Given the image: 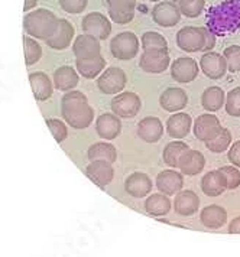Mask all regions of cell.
I'll list each match as a JSON object with an SVG mask.
<instances>
[{"mask_svg":"<svg viewBox=\"0 0 240 257\" xmlns=\"http://www.w3.org/2000/svg\"><path fill=\"white\" fill-rule=\"evenodd\" d=\"M149 2H161V0H149Z\"/></svg>","mask_w":240,"mask_h":257,"instance_id":"cell-48","label":"cell"},{"mask_svg":"<svg viewBox=\"0 0 240 257\" xmlns=\"http://www.w3.org/2000/svg\"><path fill=\"white\" fill-rule=\"evenodd\" d=\"M46 126L49 127L52 136H54V139H55L58 143H61V142H64L67 139V136H68V128L65 126V123H62L61 120H58V118H48V120H46Z\"/></svg>","mask_w":240,"mask_h":257,"instance_id":"cell-40","label":"cell"},{"mask_svg":"<svg viewBox=\"0 0 240 257\" xmlns=\"http://www.w3.org/2000/svg\"><path fill=\"white\" fill-rule=\"evenodd\" d=\"M110 51L115 58L122 61L135 58L139 52V39L133 32H120L112 39Z\"/></svg>","mask_w":240,"mask_h":257,"instance_id":"cell-4","label":"cell"},{"mask_svg":"<svg viewBox=\"0 0 240 257\" xmlns=\"http://www.w3.org/2000/svg\"><path fill=\"white\" fill-rule=\"evenodd\" d=\"M171 2H174V3H178L180 0H171Z\"/></svg>","mask_w":240,"mask_h":257,"instance_id":"cell-47","label":"cell"},{"mask_svg":"<svg viewBox=\"0 0 240 257\" xmlns=\"http://www.w3.org/2000/svg\"><path fill=\"white\" fill-rule=\"evenodd\" d=\"M54 82H55V88H58V90L69 91V90L77 87V84H78V74L69 65L59 67L55 71V74H54Z\"/></svg>","mask_w":240,"mask_h":257,"instance_id":"cell-29","label":"cell"},{"mask_svg":"<svg viewBox=\"0 0 240 257\" xmlns=\"http://www.w3.org/2000/svg\"><path fill=\"white\" fill-rule=\"evenodd\" d=\"M206 143V148L208 151L214 153H221L224 151L229 149V146L231 145V133H230L229 128L221 127V130L218 132L217 135L210 139V141L204 142Z\"/></svg>","mask_w":240,"mask_h":257,"instance_id":"cell-34","label":"cell"},{"mask_svg":"<svg viewBox=\"0 0 240 257\" xmlns=\"http://www.w3.org/2000/svg\"><path fill=\"white\" fill-rule=\"evenodd\" d=\"M89 159L90 161H107V162L113 164L117 159V152L112 143H106V142L94 143L89 149Z\"/></svg>","mask_w":240,"mask_h":257,"instance_id":"cell-32","label":"cell"},{"mask_svg":"<svg viewBox=\"0 0 240 257\" xmlns=\"http://www.w3.org/2000/svg\"><path fill=\"white\" fill-rule=\"evenodd\" d=\"M36 5H38V0H25L23 11H25V12H28V11H31V9L36 8Z\"/></svg>","mask_w":240,"mask_h":257,"instance_id":"cell-46","label":"cell"},{"mask_svg":"<svg viewBox=\"0 0 240 257\" xmlns=\"http://www.w3.org/2000/svg\"><path fill=\"white\" fill-rule=\"evenodd\" d=\"M224 105H226V111L229 116L240 117V87L229 91L224 100Z\"/></svg>","mask_w":240,"mask_h":257,"instance_id":"cell-38","label":"cell"},{"mask_svg":"<svg viewBox=\"0 0 240 257\" xmlns=\"http://www.w3.org/2000/svg\"><path fill=\"white\" fill-rule=\"evenodd\" d=\"M171 207L172 202L165 194H152L145 202V210L152 217L167 215L171 210Z\"/></svg>","mask_w":240,"mask_h":257,"instance_id":"cell-30","label":"cell"},{"mask_svg":"<svg viewBox=\"0 0 240 257\" xmlns=\"http://www.w3.org/2000/svg\"><path fill=\"white\" fill-rule=\"evenodd\" d=\"M177 5L180 8L181 15L190 18V19H194V18H198L204 11L206 0H180Z\"/></svg>","mask_w":240,"mask_h":257,"instance_id":"cell-36","label":"cell"},{"mask_svg":"<svg viewBox=\"0 0 240 257\" xmlns=\"http://www.w3.org/2000/svg\"><path fill=\"white\" fill-rule=\"evenodd\" d=\"M203 34H204V47H203V51L207 52V51H211L213 48L216 47V35L211 29L208 28H201Z\"/></svg>","mask_w":240,"mask_h":257,"instance_id":"cell-44","label":"cell"},{"mask_svg":"<svg viewBox=\"0 0 240 257\" xmlns=\"http://www.w3.org/2000/svg\"><path fill=\"white\" fill-rule=\"evenodd\" d=\"M72 36H74V26L65 19H58L55 31L52 32V35L46 38L45 42L49 48L62 51L71 45Z\"/></svg>","mask_w":240,"mask_h":257,"instance_id":"cell-14","label":"cell"},{"mask_svg":"<svg viewBox=\"0 0 240 257\" xmlns=\"http://www.w3.org/2000/svg\"><path fill=\"white\" fill-rule=\"evenodd\" d=\"M110 19L119 25H126L133 21L136 0H110L107 2Z\"/></svg>","mask_w":240,"mask_h":257,"instance_id":"cell-11","label":"cell"},{"mask_svg":"<svg viewBox=\"0 0 240 257\" xmlns=\"http://www.w3.org/2000/svg\"><path fill=\"white\" fill-rule=\"evenodd\" d=\"M220 130H221V123L218 117L211 113H204L197 117V120L194 121V135L198 141H210Z\"/></svg>","mask_w":240,"mask_h":257,"instance_id":"cell-12","label":"cell"},{"mask_svg":"<svg viewBox=\"0 0 240 257\" xmlns=\"http://www.w3.org/2000/svg\"><path fill=\"white\" fill-rule=\"evenodd\" d=\"M152 19L155 24L162 28H172L181 21V12H180L178 5L171 0L159 2L152 9Z\"/></svg>","mask_w":240,"mask_h":257,"instance_id":"cell-7","label":"cell"},{"mask_svg":"<svg viewBox=\"0 0 240 257\" xmlns=\"http://www.w3.org/2000/svg\"><path fill=\"white\" fill-rule=\"evenodd\" d=\"M142 101L139 95L135 93H117L115 98L112 100V111L117 117H135L140 111Z\"/></svg>","mask_w":240,"mask_h":257,"instance_id":"cell-6","label":"cell"},{"mask_svg":"<svg viewBox=\"0 0 240 257\" xmlns=\"http://www.w3.org/2000/svg\"><path fill=\"white\" fill-rule=\"evenodd\" d=\"M86 175L97 187L103 188L113 181L115 169L107 161H92V164L86 169Z\"/></svg>","mask_w":240,"mask_h":257,"instance_id":"cell-15","label":"cell"},{"mask_svg":"<svg viewBox=\"0 0 240 257\" xmlns=\"http://www.w3.org/2000/svg\"><path fill=\"white\" fill-rule=\"evenodd\" d=\"M177 45L185 52H198L204 47V34L201 28L185 26L177 34Z\"/></svg>","mask_w":240,"mask_h":257,"instance_id":"cell-9","label":"cell"},{"mask_svg":"<svg viewBox=\"0 0 240 257\" xmlns=\"http://www.w3.org/2000/svg\"><path fill=\"white\" fill-rule=\"evenodd\" d=\"M183 175L174 169L162 171L159 175L156 176V187L159 189V192L165 194V195H175L178 191L183 189Z\"/></svg>","mask_w":240,"mask_h":257,"instance_id":"cell-22","label":"cell"},{"mask_svg":"<svg viewBox=\"0 0 240 257\" xmlns=\"http://www.w3.org/2000/svg\"><path fill=\"white\" fill-rule=\"evenodd\" d=\"M230 234H240V217H236L234 220H231L229 225Z\"/></svg>","mask_w":240,"mask_h":257,"instance_id":"cell-45","label":"cell"},{"mask_svg":"<svg viewBox=\"0 0 240 257\" xmlns=\"http://www.w3.org/2000/svg\"><path fill=\"white\" fill-rule=\"evenodd\" d=\"M191 124H193L191 116L187 114V113L180 111V113L172 114L168 118V121H167V132L174 139H184L190 133Z\"/></svg>","mask_w":240,"mask_h":257,"instance_id":"cell-24","label":"cell"},{"mask_svg":"<svg viewBox=\"0 0 240 257\" xmlns=\"http://www.w3.org/2000/svg\"><path fill=\"white\" fill-rule=\"evenodd\" d=\"M29 82H31L35 98L38 101H45L52 95V82L45 72L36 71V72L29 74Z\"/></svg>","mask_w":240,"mask_h":257,"instance_id":"cell-26","label":"cell"},{"mask_svg":"<svg viewBox=\"0 0 240 257\" xmlns=\"http://www.w3.org/2000/svg\"><path fill=\"white\" fill-rule=\"evenodd\" d=\"M142 48L152 49V48H168V42L164 36L158 32H145L142 35Z\"/></svg>","mask_w":240,"mask_h":257,"instance_id":"cell-39","label":"cell"},{"mask_svg":"<svg viewBox=\"0 0 240 257\" xmlns=\"http://www.w3.org/2000/svg\"><path fill=\"white\" fill-rule=\"evenodd\" d=\"M223 57L226 59L227 70L231 72L240 71V45H230L223 51Z\"/></svg>","mask_w":240,"mask_h":257,"instance_id":"cell-37","label":"cell"},{"mask_svg":"<svg viewBox=\"0 0 240 257\" xmlns=\"http://www.w3.org/2000/svg\"><path fill=\"white\" fill-rule=\"evenodd\" d=\"M227 158H229L230 164L240 168V141L234 142L233 145H230Z\"/></svg>","mask_w":240,"mask_h":257,"instance_id":"cell-43","label":"cell"},{"mask_svg":"<svg viewBox=\"0 0 240 257\" xmlns=\"http://www.w3.org/2000/svg\"><path fill=\"white\" fill-rule=\"evenodd\" d=\"M200 68L210 80H218V78L224 77V74L227 71V64L221 54L207 51L200 59Z\"/></svg>","mask_w":240,"mask_h":257,"instance_id":"cell-10","label":"cell"},{"mask_svg":"<svg viewBox=\"0 0 240 257\" xmlns=\"http://www.w3.org/2000/svg\"><path fill=\"white\" fill-rule=\"evenodd\" d=\"M203 225L211 230H217L227 221V211L220 205H208L200 214Z\"/></svg>","mask_w":240,"mask_h":257,"instance_id":"cell-27","label":"cell"},{"mask_svg":"<svg viewBox=\"0 0 240 257\" xmlns=\"http://www.w3.org/2000/svg\"><path fill=\"white\" fill-rule=\"evenodd\" d=\"M190 149L184 142L181 141H175L168 143L164 149V153H162V158H164V162L171 166V168H178V162H180V158L183 156V153Z\"/></svg>","mask_w":240,"mask_h":257,"instance_id":"cell-33","label":"cell"},{"mask_svg":"<svg viewBox=\"0 0 240 257\" xmlns=\"http://www.w3.org/2000/svg\"><path fill=\"white\" fill-rule=\"evenodd\" d=\"M106 2H110V0H106Z\"/></svg>","mask_w":240,"mask_h":257,"instance_id":"cell-49","label":"cell"},{"mask_svg":"<svg viewBox=\"0 0 240 257\" xmlns=\"http://www.w3.org/2000/svg\"><path fill=\"white\" fill-rule=\"evenodd\" d=\"M204 166H206L204 155L194 149H187L178 162V168L181 169V172L188 176L198 175L204 169Z\"/></svg>","mask_w":240,"mask_h":257,"instance_id":"cell-20","label":"cell"},{"mask_svg":"<svg viewBox=\"0 0 240 257\" xmlns=\"http://www.w3.org/2000/svg\"><path fill=\"white\" fill-rule=\"evenodd\" d=\"M137 135L142 141L148 143H156L161 141L164 135V124L158 117H145L137 124Z\"/></svg>","mask_w":240,"mask_h":257,"instance_id":"cell-19","label":"cell"},{"mask_svg":"<svg viewBox=\"0 0 240 257\" xmlns=\"http://www.w3.org/2000/svg\"><path fill=\"white\" fill-rule=\"evenodd\" d=\"M81 26H83L84 34H89L97 39H106L112 32L110 21L100 12H92L87 16H84Z\"/></svg>","mask_w":240,"mask_h":257,"instance_id":"cell-8","label":"cell"},{"mask_svg":"<svg viewBox=\"0 0 240 257\" xmlns=\"http://www.w3.org/2000/svg\"><path fill=\"white\" fill-rule=\"evenodd\" d=\"M126 74L122 68L110 67L103 71V74L97 80V87L104 94H117L123 91L126 87Z\"/></svg>","mask_w":240,"mask_h":257,"instance_id":"cell-5","label":"cell"},{"mask_svg":"<svg viewBox=\"0 0 240 257\" xmlns=\"http://www.w3.org/2000/svg\"><path fill=\"white\" fill-rule=\"evenodd\" d=\"M87 2L89 0H58L61 9L72 15H78L83 12L87 8Z\"/></svg>","mask_w":240,"mask_h":257,"instance_id":"cell-42","label":"cell"},{"mask_svg":"<svg viewBox=\"0 0 240 257\" xmlns=\"http://www.w3.org/2000/svg\"><path fill=\"white\" fill-rule=\"evenodd\" d=\"M100 42L97 38L84 34V35L77 36L75 42L72 44V52L75 58H92L100 54Z\"/></svg>","mask_w":240,"mask_h":257,"instance_id":"cell-23","label":"cell"},{"mask_svg":"<svg viewBox=\"0 0 240 257\" xmlns=\"http://www.w3.org/2000/svg\"><path fill=\"white\" fill-rule=\"evenodd\" d=\"M201 189L208 197H218V195H221L227 189L226 176H224V174L220 169L208 172L201 179Z\"/></svg>","mask_w":240,"mask_h":257,"instance_id":"cell-25","label":"cell"},{"mask_svg":"<svg viewBox=\"0 0 240 257\" xmlns=\"http://www.w3.org/2000/svg\"><path fill=\"white\" fill-rule=\"evenodd\" d=\"M58 18L48 9H35L23 19V29L29 36L36 39H44L52 35L57 28Z\"/></svg>","mask_w":240,"mask_h":257,"instance_id":"cell-2","label":"cell"},{"mask_svg":"<svg viewBox=\"0 0 240 257\" xmlns=\"http://www.w3.org/2000/svg\"><path fill=\"white\" fill-rule=\"evenodd\" d=\"M122 130V121L119 120V117L116 116L115 113H106L97 118L96 121V132L97 135L106 139V141H113Z\"/></svg>","mask_w":240,"mask_h":257,"instance_id":"cell-17","label":"cell"},{"mask_svg":"<svg viewBox=\"0 0 240 257\" xmlns=\"http://www.w3.org/2000/svg\"><path fill=\"white\" fill-rule=\"evenodd\" d=\"M159 103L165 111H171V113L181 111L183 108H185V105L188 104V95L183 88L170 87L161 94Z\"/></svg>","mask_w":240,"mask_h":257,"instance_id":"cell-16","label":"cell"},{"mask_svg":"<svg viewBox=\"0 0 240 257\" xmlns=\"http://www.w3.org/2000/svg\"><path fill=\"white\" fill-rule=\"evenodd\" d=\"M125 189L130 197L143 198L152 191V181L146 174L135 172L126 178Z\"/></svg>","mask_w":240,"mask_h":257,"instance_id":"cell-18","label":"cell"},{"mask_svg":"<svg viewBox=\"0 0 240 257\" xmlns=\"http://www.w3.org/2000/svg\"><path fill=\"white\" fill-rule=\"evenodd\" d=\"M75 67L84 78L92 80L94 77H99L100 72L106 68V59L100 54L92 58H77Z\"/></svg>","mask_w":240,"mask_h":257,"instance_id":"cell-28","label":"cell"},{"mask_svg":"<svg viewBox=\"0 0 240 257\" xmlns=\"http://www.w3.org/2000/svg\"><path fill=\"white\" fill-rule=\"evenodd\" d=\"M171 77L177 82H191L198 77V64L190 57L177 58L171 65Z\"/></svg>","mask_w":240,"mask_h":257,"instance_id":"cell-13","label":"cell"},{"mask_svg":"<svg viewBox=\"0 0 240 257\" xmlns=\"http://www.w3.org/2000/svg\"><path fill=\"white\" fill-rule=\"evenodd\" d=\"M23 52H25V64L28 67H31V65H34L35 62H38L41 55H42L41 45L29 36H23Z\"/></svg>","mask_w":240,"mask_h":257,"instance_id":"cell-35","label":"cell"},{"mask_svg":"<svg viewBox=\"0 0 240 257\" xmlns=\"http://www.w3.org/2000/svg\"><path fill=\"white\" fill-rule=\"evenodd\" d=\"M224 100H226V94L220 87H208L201 95V104L207 111L220 110L224 105Z\"/></svg>","mask_w":240,"mask_h":257,"instance_id":"cell-31","label":"cell"},{"mask_svg":"<svg viewBox=\"0 0 240 257\" xmlns=\"http://www.w3.org/2000/svg\"><path fill=\"white\" fill-rule=\"evenodd\" d=\"M198 207H200V198L195 192L190 189L177 192L174 201V210L178 215L190 217L198 211Z\"/></svg>","mask_w":240,"mask_h":257,"instance_id":"cell-21","label":"cell"},{"mask_svg":"<svg viewBox=\"0 0 240 257\" xmlns=\"http://www.w3.org/2000/svg\"><path fill=\"white\" fill-rule=\"evenodd\" d=\"M61 114L71 127L86 128L93 123L94 110L81 91L69 90L61 98Z\"/></svg>","mask_w":240,"mask_h":257,"instance_id":"cell-1","label":"cell"},{"mask_svg":"<svg viewBox=\"0 0 240 257\" xmlns=\"http://www.w3.org/2000/svg\"><path fill=\"white\" fill-rule=\"evenodd\" d=\"M220 171L226 176V184L227 189H236L240 185V171L237 166L231 165V166H223L220 168Z\"/></svg>","mask_w":240,"mask_h":257,"instance_id":"cell-41","label":"cell"},{"mask_svg":"<svg viewBox=\"0 0 240 257\" xmlns=\"http://www.w3.org/2000/svg\"><path fill=\"white\" fill-rule=\"evenodd\" d=\"M170 62L171 58H170L168 48H152V49H143L139 65L145 72L161 74L170 67Z\"/></svg>","mask_w":240,"mask_h":257,"instance_id":"cell-3","label":"cell"}]
</instances>
